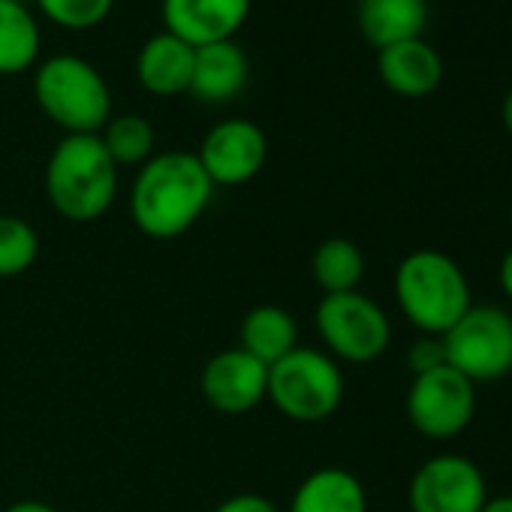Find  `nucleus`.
Masks as SVG:
<instances>
[{
	"label": "nucleus",
	"mask_w": 512,
	"mask_h": 512,
	"mask_svg": "<svg viewBox=\"0 0 512 512\" xmlns=\"http://www.w3.org/2000/svg\"><path fill=\"white\" fill-rule=\"evenodd\" d=\"M214 184L190 151L154 154L139 166L130 190V217L148 238L184 235L208 208Z\"/></svg>",
	"instance_id": "1"
},
{
	"label": "nucleus",
	"mask_w": 512,
	"mask_h": 512,
	"mask_svg": "<svg viewBox=\"0 0 512 512\" xmlns=\"http://www.w3.org/2000/svg\"><path fill=\"white\" fill-rule=\"evenodd\" d=\"M395 302L419 335L443 338L473 305L470 281L449 253L422 247L395 269Z\"/></svg>",
	"instance_id": "2"
},
{
	"label": "nucleus",
	"mask_w": 512,
	"mask_h": 512,
	"mask_svg": "<svg viewBox=\"0 0 512 512\" xmlns=\"http://www.w3.org/2000/svg\"><path fill=\"white\" fill-rule=\"evenodd\" d=\"M46 196L73 220H100L118 196V166L97 136H64L46 163Z\"/></svg>",
	"instance_id": "3"
},
{
	"label": "nucleus",
	"mask_w": 512,
	"mask_h": 512,
	"mask_svg": "<svg viewBox=\"0 0 512 512\" xmlns=\"http://www.w3.org/2000/svg\"><path fill=\"white\" fill-rule=\"evenodd\" d=\"M34 97L67 136H97L112 118V91L100 70L79 55H55L37 67Z\"/></svg>",
	"instance_id": "4"
},
{
	"label": "nucleus",
	"mask_w": 512,
	"mask_h": 512,
	"mask_svg": "<svg viewBox=\"0 0 512 512\" xmlns=\"http://www.w3.org/2000/svg\"><path fill=\"white\" fill-rule=\"evenodd\" d=\"M266 398L293 422H323L344 401V371L326 350L296 347L269 368Z\"/></svg>",
	"instance_id": "5"
},
{
	"label": "nucleus",
	"mask_w": 512,
	"mask_h": 512,
	"mask_svg": "<svg viewBox=\"0 0 512 512\" xmlns=\"http://www.w3.org/2000/svg\"><path fill=\"white\" fill-rule=\"evenodd\" d=\"M314 323L335 362L368 365L392 344V323L386 311L359 290L323 296L314 311Z\"/></svg>",
	"instance_id": "6"
},
{
	"label": "nucleus",
	"mask_w": 512,
	"mask_h": 512,
	"mask_svg": "<svg viewBox=\"0 0 512 512\" xmlns=\"http://www.w3.org/2000/svg\"><path fill=\"white\" fill-rule=\"evenodd\" d=\"M446 365L473 386L503 380L512 371V314L497 305H470V311L443 335Z\"/></svg>",
	"instance_id": "7"
},
{
	"label": "nucleus",
	"mask_w": 512,
	"mask_h": 512,
	"mask_svg": "<svg viewBox=\"0 0 512 512\" xmlns=\"http://www.w3.org/2000/svg\"><path fill=\"white\" fill-rule=\"evenodd\" d=\"M407 419L428 440H455L476 416V386L452 365L416 374L407 389Z\"/></svg>",
	"instance_id": "8"
},
{
	"label": "nucleus",
	"mask_w": 512,
	"mask_h": 512,
	"mask_svg": "<svg viewBox=\"0 0 512 512\" xmlns=\"http://www.w3.org/2000/svg\"><path fill=\"white\" fill-rule=\"evenodd\" d=\"M488 500V482L479 464L458 452H443L419 464L410 479V512H479Z\"/></svg>",
	"instance_id": "9"
},
{
	"label": "nucleus",
	"mask_w": 512,
	"mask_h": 512,
	"mask_svg": "<svg viewBox=\"0 0 512 512\" xmlns=\"http://www.w3.org/2000/svg\"><path fill=\"white\" fill-rule=\"evenodd\" d=\"M196 157L214 187H238L263 172L269 160V139L260 124L226 118L205 133Z\"/></svg>",
	"instance_id": "10"
},
{
	"label": "nucleus",
	"mask_w": 512,
	"mask_h": 512,
	"mask_svg": "<svg viewBox=\"0 0 512 512\" xmlns=\"http://www.w3.org/2000/svg\"><path fill=\"white\" fill-rule=\"evenodd\" d=\"M199 389L211 410L241 416L266 398L269 368L247 356L241 347H232L208 359V365L202 368Z\"/></svg>",
	"instance_id": "11"
},
{
	"label": "nucleus",
	"mask_w": 512,
	"mask_h": 512,
	"mask_svg": "<svg viewBox=\"0 0 512 512\" xmlns=\"http://www.w3.org/2000/svg\"><path fill=\"white\" fill-rule=\"evenodd\" d=\"M163 28L199 49L232 40L250 16V0H163Z\"/></svg>",
	"instance_id": "12"
},
{
	"label": "nucleus",
	"mask_w": 512,
	"mask_h": 512,
	"mask_svg": "<svg viewBox=\"0 0 512 512\" xmlns=\"http://www.w3.org/2000/svg\"><path fill=\"white\" fill-rule=\"evenodd\" d=\"M377 76L392 94L419 100L440 88L443 61L431 43L416 37V40H404V43L380 49L377 52Z\"/></svg>",
	"instance_id": "13"
},
{
	"label": "nucleus",
	"mask_w": 512,
	"mask_h": 512,
	"mask_svg": "<svg viewBox=\"0 0 512 512\" xmlns=\"http://www.w3.org/2000/svg\"><path fill=\"white\" fill-rule=\"evenodd\" d=\"M196 49L169 31L154 34L136 58V79L154 97H178L190 91Z\"/></svg>",
	"instance_id": "14"
},
{
	"label": "nucleus",
	"mask_w": 512,
	"mask_h": 512,
	"mask_svg": "<svg viewBox=\"0 0 512 512\" xmlns=\"http://www.w3.org/2000/svg\"><path fill=\"white\" fill-rule=\"evenodd\" d=\"M247 82V55L235 40H220L196 49L190 91L202 103H226Z\"/></svg>",
	"instance_id": "15"
},
{
	"label": "nucleus",
	"mask_w": 512,
	"mask_h": 512,
	"mask_svg": "<svg viewBox=\"0 0 512 512\" xmlns=\"http://www.w3.org/2000/svg\"><path fill=\"white\" fill-rule=\"evenodd\" d=\"M359 31L371 49H386L422 37L428 25V0H359Z\"/></svg>",
	"instance_id": "16"
},
{
	"label": "nucleus",
	"mask_w": 512,
	"mask_h": 512,
	"mask_svg": "<svg viewBox=\"0 0 512 512\" xmlns=\"http://www.w3.org/2000/svg\"><path fill=\"white\" fill-rule=\"evenodd\" d=\"M238 347L272 368L278 359L299 347V326L296 317L281 305H256L244 314L238 329Z\"/></svg>",
	"instance_id": "17"
},
{
	"label": "nucleus",
	"mask_w": 512,
	"mask_h": 512,
	"mask_svg": "<svg viewBox=\"0 0 512 512\" xmlns=\"http://www.w3.org/2000/svg\"><path fill=\"white\" fill-rule=\"evenodd\" d=\"M290 512H368V491L356 473L320 467L299 482Z\"/></svg>",
	"instance_id": "18"
},
{
	"label": "nucleus",
	"mask_w": 512,
	"mask_h": 512,
	"mask_svg": "<svg viewBox=\"0 0 512 512\" xmlns=\"http://www.w3.org/2000/svg\"><path fill=\"white\" fill-rule=\"evenodd\" d=\"M40 58V25L25 4L0 0V76H19Z\"/></svg>",
	"instance_id": "19"
},
{
	"label": "nucleus",
	"mask_w": 512,
	"mask_h": 512,
	"mask_svg": "<svg viewBox=\"0 0 512 512\" xmlns=\"http://www.w3.org/2000/svg\"><path fill=\"white\" fill-rule=\"evenodd\" d=\"M311 275L323 296L353 293L365 278V253L350 238H326L311 256Z\"/></svg>",
	"instance_id": "20"
},
{
	"label": "nucleus",
	"mask_w": 512,
	"mask_h": 512,
	"mask_svg": "<svg viewBox=\"0 0 512 512\" xmlns=\"http://www.w3.org/2000/svg\"><path fill=\"white\" fill-rule=\"evenodd\" d=\"M100 142L115 166H142L154 157V127L142 115H112L100 130Z\"/></svg>",
	"instance_id": "21"
},
{
	"label": "nucleus",
	"mask_w": 512,
	"mask_h": 512,
	"mask_svg": "<svg viewBox=\"0 0 512 512\" xmlns=\"http://www.w3.org/2000/svg\"><path fill=\"white\" fill-rule=\"evenodd\" d=\"M40 256V235L37 229L16 217L0 214V278H19L34 269Z\"/></svg>",
	"instance_id": "22"
},
{
	"label": "nucleus",
	"mask_w": 512,
	"mask_h": 512,
	"mask_svg": "<svg viewBox=\"0 0 512 512\" xmlns=\"http://www.w3.org/2000/svg\"><path fill=\"white\" fill-rule=\"evenodd\" d=\"M46 19L67 31H88L106 22L115 0H34Z\"/></svg>",
	"instance_id": "23"
},
{
	"label": "nucleus",
	"mask_w": 512,
	"mask_h": 512,
	"mask_svg": "<svg viewBox=\"0 0 512 512\" xmlns=\"http://www.w3.org/2000/svg\"><path fill=\"white\" fill-rule=\"evenodd\" d=\"M407 365L416 374H425V371H434L440 365H446V350H443V338H434V335H419L410 350H407Z\"/></svg>",
	"instance_id": "24"
},
{
	"label": "nucleus",
	"mask_w": 512,
	"mask_h": 512,
	"mask_svg": "<svg viewBox=\"0 0 512 512\" xmlns=\"http://www.w3.org/2000/svg\"><path fill=\"white\" fill-rule=\"evenodd\" d=\"M214 512H281V509L269 497H263V494L244 491V494H232V497L220 500L214 506Z\"/></svg>",
	"instance_id": "25"
},
{
	"label": "nucleus",
	"mask_w": 512,
	"mask_h": 512,
	"mask_svg": "<svg viewBox=\"0 0 512 512\" xmlns=\"http://www.w3.org/2000/svg\"><path fill=\"white\" fill-rule=\"evenodd\" d=\"M497 281H500V290H503V296L512 302V247L503 253L500 269H497Z\"/></svg>",
	"instance_id": "26"
},
{
	"label": "nucleus",
	"mask_w": 512,
	"mask_h": 512,
	"mask_svg": "<svg viewBox=\"0 0 512 512\" xmlns=\"http://www.w3.org/2000/svg\"><path fill=\"white\" fill-rule=\"evenodd\" d=\"M4 512H58L52 503H43V500H19L13 506H7Z\"/></svg>",
	"instance_id": "27"
},
{
	"label": "nucleus",
	"mask_w": 512,
	"mask_h": 512,
	"mask_svg": "<svg viewBox=\"0 0 512 512\" xmlns=\"http://www.w3.org/2000/svg\"><path fill=\"white\" fill-rule=\"evenodd\" d=\"M479 512H512V494H497V497H488L485 506Z\"/></svg>",
	"instance_id": "28"
},
{
	"label": "nucleus",
	"mask_w": 512,
	"mask_h": 512,
	"mask_svg": "<svg viewBox=\"0 0 512 512\" xmlns=\"http://www.w3.org/2000/svg\"><path fill=\"white\" fill-rule=\"evenodd\" d=\"M500 118H503V127L512 133V88L506 91V97H503V106H500Z\"/></svg>",
	"instance_id": "29"
},
{
	"label": "nucleus",
	"mask_w": 512,
	"mask_h": 512,
	"mask_svg": "<svg viewBox=\"0 0 512 512\" xmlns=\"http://www.w3.org/2000/svg\"><path fill=\"white\" fill-rule=\"evenodd\" d=\"M13 4H25V7H28V4H31V0H13Z\"/></svg>",
	"instance_id": "30"
},
{
	"label": "nucleus",
	"mask_w": 512,
	"mask_h": 512,
	"mask_svg": "<svg viewBox=\"0 0 512 512\" xmlns=\"http://www.w3.org/2000/svg\"><path fill=\"white\" fill-rule=\"evenodd\" d=\"M509 223H512V205H509Z\"/></svg>",
	"instance_id": "31"
}]
</instances>
